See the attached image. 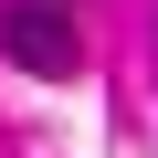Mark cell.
<instances>
[{"instance_id": "cell-1", "label": "cell", "mask_w": 158, "mask_h": 158, "mask_svg": "<svg viewBox=\"0 0 158 158\" xmlns=\"http://www.w3.org/2000/svg\"><path fill=\"white\" fill-rule=\"evenodd\" d=\"M0 42H11L21 74H74V63H85V42H74V11H63V0H21V11L0 21Z\"/></svg>"}]
</instances>
